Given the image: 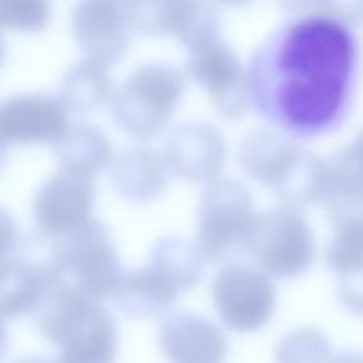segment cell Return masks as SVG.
<instances>
[{
	"mask_svg": "<svg viewBox=\"0 0 363 363\" xmlns=\"http://www.w3.org/2000/svg\"><path fill=\"white\" fill-rule=\"evenodd\" d=\"M247 73L252 110L298 140H314L350 116L360 43L353 27L328 14L294 16L255 48Z\"/></svg>",
	"mask_w": 363,
	"mask_h": 363,
	"instance_id": "cell-1",
	"label": "cell"
},
{
	"mask_svg": "<svg viewBox=\"0 0 363 363\" xmlns=\"http://www.w3.org/2000/svg\"><path fill=\"white\" fill-rule=\"evenodd\" d=\"M39 333L59 350V363H116L119 328L103 301L69 280L50 289L34 312Z\"/></svg>",
	"mask_w": 363,
	"mask_h": 363,
	"instance_id": "cell-2",
	"label": "cell"
},
{
	"mask_svg": "<svg viewBox=\"0 0 363 363\" xmlns=\"http://www.w3.org/2000/svg\"><path fill=\"white\" fill-rule=\"evenodd\" d=\"M184 94L186 74L179 67L149 62L117 85L108 110L123 133L138 142H149L169 133Z\"/></svg>",
	"mask_w": 363,
	"mask_h": 363,
	"instance_id": "cell-3",
	"label": "cell"
},
{
	"mask_svg": "<svg viewBox=\"0 0 363 363\" xmlns=\"http://www.w3.org/2000/svg\"><path fill=\"white\" fill-rule=\"evenodd\" d=\"M245 250L275 280H296L315 264L318 241L301 209L280 204L259 213Z\"/></svg>",
	"mask_w": 363,
	"mask_h": 363,
	"instance_id": "cell-4",
	"label": "cell"
},
{
	"mask_svg": "<svg viewBox=\"0 0 363 363\" xmlns=\"http://www.w3.org/2000/svg\"><path fill=\"white\" fill-rule=\"evenodd\" d=\"M259 211L247 184L218 177L206 184L197 208V243L208 261L245 248Z\"/></svg>",
	"mask_w": 363,
	"mask_h": 363,
	"instance_id": "cell-5",
	"label": "cell"
},
{
	"mask_svg": "<svg viewBox=\"0 0 363 363\" xmlns=\"http://www.w3.org/2000/svg\"><path fill=\"white\" fill-rule=\"evenodd\" d=\"M211 301L223 328L238 333L259 332L277 312V280L257 264L229 262L213 277Z\"/></svg>",
	"mask_w": 363,
	"mask_h": 363,
	"instance_id": "cell-6",
	"label": "cell"
},
{
	"mask_svg": "<svg viewBox=\"0 0 363 363\" xmlns=\"http://www.w3.org/2000/svg\"><path fill=\"white\" fill-rule=\"evenodd\" d=\"M64 279L99 301L112 300L124 275L119 250L108 227L91 220L71 236L57 241Z\"/></svg>",
	"mask_w": 363,
	"mask_h": 363,
	"instance_id": "cell-7",
	"label": "cell"
},
{
	"mask_svg": "<svg viewBox=\"0 0 363 363\" xmlns=\"http://www.w3.org/2000/svg\"><path fill=\"white\" fill-rule=\"evenodd\" d=\"M64 280L57 241L38 234L23 238L16 254L0 269V318L34 315L55 284Z\"/></svg>",
	"mask_w": 363,
	"mask_h": 363,
	"instance_id": "cell-8",
	"label": "cell"
},
{
	"mask_svg": "<svg viewBox=\"0 0 363 363\" xmlns=\"http://www.w3.org/2000/svg\"><path fill=\"white\" fill-rule=\"evenodd\" d=\"M186 77L194 80L216 113L227 121H240L252 110L247 66L236 50L222 38L186 50Z\"/></svg>",
	"mask_w": 363,
	"mask_h": 363,
	"instance_id": "cell-9",
	"label": "cell"
},
{
	"mask_svg": "<svg viewBox=\"0 0 363 363\" xmlns=\"http://www.w3.org/2000/svg\"><path fill=\"white\" fill-rule=\"evenodd\" d=\"M69 30L85 59L108 67L126 59L135 34L126 0H78Z\"/></svg>",
	"mask_w": 363,
	"mask_h": 363,
	"instance_id": "cell-10",
	"label": "cell"
},
{
	"mask_svg": "<svg viewBox=\"0 0 363 363\" xmlns=\"http://www.w3.org/2000/svg\"><path fill=\"white\" fill-rule=\"evenodd\" d=\"M301 140L266 124L241 140L238 162L241 170L261 186L282 197L311 160Z\"/></svg>",
	"mask_w": 363,
	"mask_h": 363,
	"instance_id": "cell-11",
	"label": "cell"
},
{
	"mask_svg": "<svg viewBox=\"0 0 363 363\" xmlns=\"http://www.w3.org/2000/svg\"><path fill=\"white\" fill-rule=\"evenodd\" d=\"M94 179L60 170L41 184L32 204L38 234L64 240L94 220Z\"/></svg>",
	"mask_w": 363,
	"mask_h": 363,
	"instance_id": "cell-12",
	"label": "cell"
},
{
	"mask_svg": "<svg viewBox=\"0 0 363 363\" xmlns=\"http://www.w3.org/2000/svg\"><path fill=\"white\" fill-rule=\"evenodd\" d=\"M162 151L172 177L206 186L222 177L229 145L216 126L190 121L169 130Z\"/></svg>",
	"mask_w": 363,
	"mask_h": 363,
	"instance_id": "cell-13",
	"label": "cell"
},
{
	"mask_svg": "<svg viewBox=\"0 0 363 363\" xmlns=\"http://www.w3.org/2000/svg\"><path fill=\"white\" fill-rule=\"evenodd\" d=\"M71 116L59 94L25 92L0 101V133L9 145H53L71 128Z\"/></svg>",
	"mask_w": 363,
	"mask_h": 363,
	"instance_id": "cell-14",
	"label": "cell"
},
{
	"mask_svg": "<svg viewBox=\"0 0 363 363\" xmlns=\"http://www.w3.org/2000/svg\"><path fill=\"white\" fill-rule=\"evenodd\" d=\"M158 344L169 363H225L229 354L223 326L194 312L165 315Z\"/></svg>",
	"mask_w": 363,
	"mask_h": 363,
	"instance_id": "cell-15",
	"label": "cell"
},
{
	"mask_svg": "<svg viewBox=\"0 0 363 363\" xmlns=\"http://www.w3.org/2000/svg\"><path fill=\"white\" fill-rule=\"evenodd\" d=\"M108 174L113 190L131 204L158 201L172 177L162 149H155L147 142L116 151Z\"/></svg>",
	"mask_w": 363,
	"mask_h": 363,
	"instance_id": "cell-16",
	"label": "cell"
},
{
	"mask_svg": "<svg viewBox=\"0 0 363 363\" xmlns=\"http://www.w3.org/2000/svg\"><path fill=\"white\" fill-rule=\"evenodd\" d=\"M181 289L151 262L124 272L112 301L131 319H156L169 315L181 298Z\"/></svg>",
	"mask_w": 363,
	"mask_h": 363,
	"instance_id": "cell-17",
	"label": "cell"
},
{
	"mask_svg": "<svg viewBox=\"0 0 363 363\" xmlns=\"http://www.w3.org/2000/svg\"><path fill=\"white\" fill-rule=\"evenodd\" d=\"M323 206L333 220L363 215V130L339 152L325 158Z\"/></svg>",
	"mask_w": 363,
	"mask_h": 363,
	"instance_id": "cell-18",
	"label": "cell"
},
{
	"mask_svg": "<svg viewBox=\"0 0 363 363\" xmlns=\"http://www.w3.org/2000/svg\"><path fill=\"white\" fill-rule=\"evenodd\" d=\"M55 149L60 170L89 179L108 170L116 155L108 135L91 123L71 124Z\"/></svg>",
	"mask_w": 363,
	"mask_h": 363,
	"instance_id": "cell-19",
	"label": "cell"
},
{
	"mask_svg": "<svg viewBox=\"0 0 363 363\" xmlns=\"http://www.w3.org/2000/svg\"><path fill=\"white\" fill-rule=\"evenodd\" d=\"M116 92L110 67L91 59H82L60 80L59 98L74 116H89L108 108Z\"/></svg>",
	"mask_w": 363,
	"mask_h": 363,
	"instance_id": "cell-20",
	"label": "cell"
},
{
	"mask_svg": "<svg viewBox=\"0 0 363 363\" xmlns=\"http://www.w3.org/2000/svg\"><path fill=\"white\" fill-rule=\"evenodd\" d=\"M147 261L162 269L183 294L199 286L209 262L197 240L179 236H167L156 241Z\"/></svg>",
	"mask_w": 363,
	"mask_h": 363,
	"instance_id": "cell-21",
	"label": "cell"
},
{
	"mask_svg": "<svg viewBox=\"0 0 363 363\" xmlns=\"http://www.w3.org/2000/svg\"><path fill=\"white\" fill-rule=\"evenodd\" d=\"M195 0H128L135 34L179 41Z\"/></svg>",
	"mask_w": 363,
	"mask_h": 363,
	"instance_id": "cell-22",
	"label": "cell"
},
{
	"mask_svg": "<svg viewBox=\"0 0 363 363\" xmlns=\"http://www.w3.org/2000/svg\"><path fill=\"white\" fill-rule=\"evenodd\" d=\"M335 230L325 250L328 268L337 277L363 266V215L333 220Z\"/></svg>",
	"mask_w": 363,
	"mask_h": 363,
	"instance_id": "cell-23",
	"label": "cell"
},
{
	"mask_svg": "<svg viewBox=\"0 0 363 363\" xmlns=\"http://www.w3.org/2000/svg\"><path fill=\"white\" fill-rule=\"evenodd\" d=\"M332 342L314 326H301L286 333L275 350V363H330Z\"/></svg>",
	"mask_w": 363,
	"mask_h": 363,
	"instance_id": "cell-24",
	"label": "cell"
},
{
	"mask_svg": "<svg viewBox=\"0 0 363 363\" xmlns=\"http://www.w3.org/2000/svg\"><path fill=\"white\" fill-rule=\"evenodd\" d=\"M52 20V0H0V30L39 34Z\"/></svg>",
	"mask_w": 363,
	"mask_h": 363,
	"instance_id": "cell-25",
	"label": "cell"
},
{
	"mask_svg": "<svg viewBox=\"0 0 363 363\" xmlns=\"http://www.w3.org/2000/svg\"><path fill=\"white\" fill-rule=\"evenodd\" d=\"M337 294L346 311L363 318V266L339 277Z\"/></svg>",
	"mask_w": 363,
	"mask_h": 363,
	"instance_id": "cell-26",
	"label": "cell"
},
{
	"mask_svg": "<svg viewBox=\"0 0 363 363\" xmlns=\"http://www.w3.org/2000/svg\"><path fill=\"white\" fill-rule=\"evenodd\" d=\"M21 234L16 220L7 209L0 206V269L13 259L21 243Z\"/></svg>",
	"mask_w": 363,
	"mask_h": 363,
	"instance_id": "cell-27",
	"label": "cell"
},
{
	"mask_svg": "<svg viewBox=\"0 0 363 363\" xmlns=\"http://www.w3.org/2000/svg\"><path fill=\"white\" fill-rule=\"evenodd\" d=\"M321 14H328L350 27H357L363 23V0H323Z\"/></svg>",
	"mask_w": 363,
	"mask_h": 363,
	"instance_id": "cell-28",
	"label": "cell"
},
{
	"mask_svg": "<svg viewBox=\"0 0 363 363\" xmlns=\"http://www.w3.org/2000/svg\"><path fill=\"white\" fill-rule=\"evenodd\" d=\"M277 2L294 16L319 14L323 11V0H277Z\"/></svg>",
	"mask_w": 363,
	"mask_h": 363,
	"instance_id": "cell-29",
	"label": "cell"
},
{
	"mask_svg": "<svg viewBox=\"0 0 363 363\" xmlns=\"http://www.w3.org/2000/svg\"><path fill=\"white\" fill-rule=\"evenodd\" d=\"M330 363H363V353H358V351H342V353L335 354Z\"/></svg>",
	"mask_w": 363,
	"mask_h": 363,
	"instance_id": "cell-30",
	"label": "cell"
},
{
	"mask_svg": "<svg viewBox=\"0 0 363 363\" xmlns=\"http://www.w3.org/2000/svg\"><path fill=\"white\" fill-rule=\"evenodd\" d=\"M7 347H9V337H7L6 325H4V319L0 318V362L6 358Z\"/></svg>",
	"mask_w": 363,
	"mask_h": 363,
	"instance_id": "cell-31",
	"label": "cell"
},
{
	"mask_svg": "<svg viewBox=\"0 0 363 363\" xmlns=\"http://www.w3.org/2000/svg\"><path fill=\"white\" fill-rule=\"evenodd\" d=\"M7 147H9V144H7L6 138L0 133V172H2L4 167L7 165Z\"/></svg>",
	"mask_w": 363,
	"mask_h": 363,
	"instance_id": "cell-32",
	"label": "cell"
},
{
	"mask_svg": "<svg viewBox=\"0 0 363 363\" xmlns=\"http://www.w3.org/2000/svg\"><path fill=\"white\" fill-rule=\"evenodd\" d=\"M216 4H222V6L227 7H245V6H250L254 0H215Z\"/></svg>",
	"mask_w": 363,
	"mask_h": 363,
	"instance_id": "cell-33",
	"label": "cell"
},
{
	"mask_svg": "<svg viewBox=\"0 0 363 363\" xmlns=\"http://www.w3.org/2000/svg\"><path fill=\"white\" fill-rule=\"evenodd\" d=\"M14 363H59V360H48V358H41V357H28V358H21V360H16Z\"/></svg>",
	"mask_w": 363,
	"mask_h": 363,
	"instance_id": "cell-34",
	"label": "cell"
},
{
	"mask_svg": "<svg viewBox=\"0 0 363 363\" xmlns=\"http://www.w3.org/2000/svg\"><path fill=\"white\" fill-rule=\"evenodd\" d=\"M6 57H7L6 43H4L2 35H0V67H2V66H4V62H6Z\"/></svg>",
	"mask_w": 363,
	"mask_h": 363,
	"instance_id": "cell-35",
	"label": "cell"
},
{
	"mask_svg": "<svg viewBox=\"0 0 363 363\" xmlns=\"http://www.w3.org/2000/svg\"><path fill=\"white\" fill-rule=\"evenodd\" d=\"M126 2H128V0H126Z\"/></svg>",
	"mask_w": 363,
	"mask_h": 363,
	"instance_id": "cell-36",
	"label": "cell"
}]
</instances>
